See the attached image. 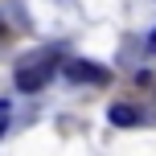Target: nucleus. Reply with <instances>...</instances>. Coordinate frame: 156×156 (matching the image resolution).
I'll use <instances>...</instances> for the list:
<instances>
[{"label": "nucleus", "mask_w": 156, "mask_h": 156, "mask_svg": "<svg viewBox=\"0 0 156 156\" xmlns=\"http://www.w3.org/2000/svg\"><path fill=\"white\" fill-rule=\"evenodd\" d=\"M8 115H12V103H8V99H0V136L8 132Z\"/></svg>", "instance_id": "4"}, {"label": "nucleus", "mask_w": 156, "mask_h": 156, "mask_svg": "<svg viewBox=\"0 0 156 156\" xmlns=\"http://www.w3.org/2000/svg\"><path fill=\"white\" fill-rule=\"evenodd\" d=\"M107 119H111V123H115V127H140V107H132V103H115V107H111L107 111Z\"/></svg>", "instance_id": "3"}, {"label": "nucleus", "mask_w": 156, "mask_h": 156, "mask_svg": "<svg viewBox=\"0 0 156 156\" xmlns=\"http://www.w3.org/2000/svg\"><path fill=\"white\" fill-rule=\"evenodd\" d=\"M66 78H70V82H86V86H107L111 74L107 66H99V62H86V58H70V62H66Z\"/></svg>", "instance_id": "2"}, {"label": "nucleus", "mask_w": 156, "mask_h": 156, "mask_svg": "<svg viewBox=\"0 0 156 156\" xmlns=\"http://www.w3.org/2000/svg\"><path fill=\"white\" fill-rule=\"evenodd\" d=\"M54 78V54H29L16 62V90L21 94H37L49 86Z\"/></svg>", "instance_id": "1"}, {"label": "nucleus", "mask_w": 156, "mask_h": 156, "mask_svg": "<svg viewBox=\"0 0 156 156\" xmlns=\"http://www.w3.org/2000/svg\"><path fill=\"white\" fill-rule=\"evenodd\" d=\"M148 49H152V54H156V29L148 33Z\"/></svg>", "instance_id": "5"}, {"label": "nucleus", "mask_w": 156, "mask_h": 156, "mask_svg": "<svg viewBox=\"0 0 156 156\" xmlns=\"http://www.w3.org/2000/svg\"><path fill=\"white\" fill-rule=\"evenodd\" d=\"M0 33H4V21H0Z\"/></svg>", "instance_id": "6"}]
</instances>
